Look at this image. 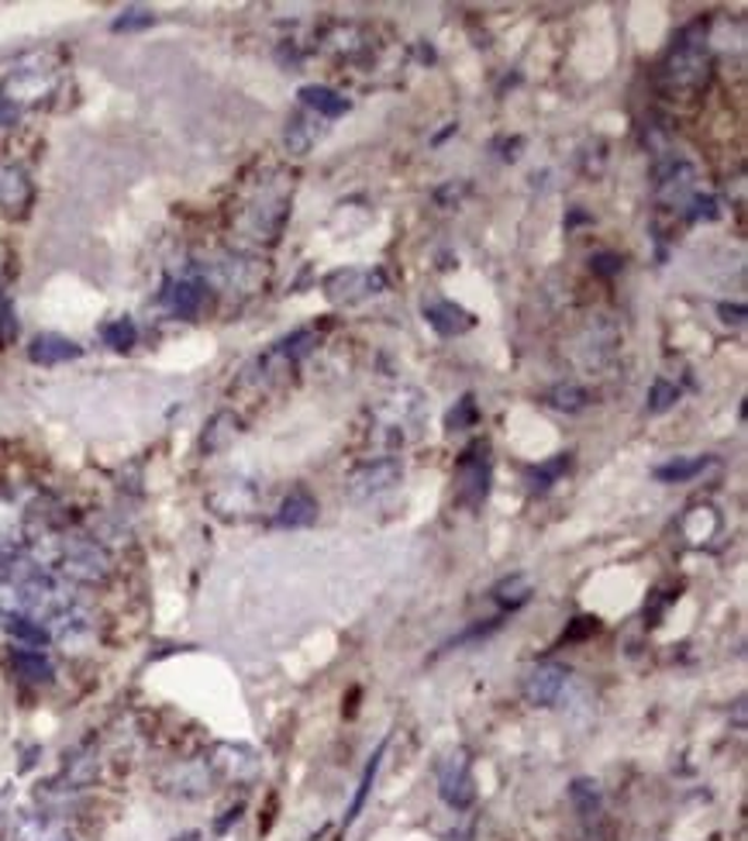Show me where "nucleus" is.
I'll return each instance as SVG.
<instances>
[{"instance_id": "obj_1", "label": "nucleus", "mask_w": 748, "mask_h": 841, "mask_svg": "<svg viewBox=\"0 0 748 841\" xmlns=\"http://www.w3.org/2000/svg\"><path fill=\"white\" fill-rule=\"evenodd\" d=\"M111 555L97 538H70L63 535L59 542V558H55V576H63L66 583L79 587H97L111 576Z\"/></svg>"}, {"instance_id": "obj_2", "label": "nucleus", "mask_w": 748, "mask_h": 841, "mask_svg": "<svg viewBox=\"0 0 748 841\" xmlns=\"http://www.w3.org/2000/svg\"><path fill=\"white\" fill-rule=\"evenodd\" d=\"M707 66H711V59H707V46H703L700 28H686L683 38L676 42V49L670 52V59H665L662 79L673 90H694V87L703 84Z\"/></svg>"}, {"instance_id": "obj_3", "label": "nucleus", "mask_w": 748, "mask_h": 841, "mask_svg": "<svg viewBox=\"0 0 748 841\" xmlns=\"http://www.w3.org/2000/svg\"><path fill=\"white\" fill-rule=\"evenodd\" d=\"M456 500L462 507H479L490 493V459H487V445H473L459 463V476H456Z\"/></svg>"}, {"instance_id": "obj_4", "label": "nucleus", "mask_w": 748, "mask_h": 841, "mask_svg": "<svg viewBox=\"0 0 748 841\" xmlns=\"http://www.w3.org/2000/svg\"><path fill=\"white\" fill-rule=\"evenodd\" d=\"M208 504L217 517L225 520H241L252 517L259 507V487L249 479H221V484L208 493Z\"/></svg>"}, {"instance_id": "obj_5", "label": "nucleus", "mask_w": 748, "mask_h": 841, "mask_svg": "<svg viewBox=\"0 0 748 841\" xmlns=\"http://www.w3.org/2000/svg\"><path fill=\"white\" fill-rule=\"evenodd\" d=\"M565 679H570V669L559 663H538L524 673L521 679V693L532 707H552L559 704V696L565 690Z\"/></svg>"}, {"instance_id": "obj_6", "label": "nucleus", "mask_w": 748, "mask_h": 841, "mask_svg": "<svg viewBox=\"0 0 748 841\" xmlns=\"http://www.w3.org/2000/svg\"><path fill=\"white\" fill-rule=\"evenodd\" d=\"M438 793H441L445 804L456 807V811H466L473 804L476 787H473V773H470V763H466V755L462 752L449 755L438 766Z\"/></svg>"}, {"instance_id": "obj_7", "label": "nucleus", "mask_w": 748, "mask_h": 841, "mask_svg": "<svg viewBox=\"0 0 748 841\" xmlns=\"http://www.w3.org/2000/svg\"><path fill=\"white\" fill-rule=\"evenodd\" d=\"M400 476H403V466L397 463V459H376V463L359 466L349 476V497L352 500H373L379 493L394 490L400 484Z\"/></svg>"}, {"instance_id": "obj_8", "label": "nucleus", "mask_w": 748, "mask_h": 841, "mask_svg": "<svg viewBox=\"0 0 748 841\" xmlns=\"http://www.w3.org/2000/svg\"><path fill=\"white\" fill-rule=\"evenodd\" d=\"M14 841H73L70 825L55 811H25L11 825Z\"/></svg>"}, {"instance_id": "obj_9", "label": "nucleus", "mask_w": 748, "mask_h": 841, "mask_svg": "<svg viewBox=\"0 0 748 841\" xmlns=\"http://www.w3.org/2000/svg\"><path fill=\"white\" fill-rule=\"evenodd\" d=\"M159 787L173 796H204L214 787V773L208 763H173L163 776H159Z\"/></svg>"}, {"instance_id": "obj_10", "label": "nucleus", "mask_w": 748, "mask_h": 841, "mask_svg": "<svg viewBox=\"0 0 748 841\" xmlns=\"http://www.w3.org/2000/svg\"><path fill=\"white\" fill-rule=\"evenodd\" d=\"M208 766L214 773V779H235V783H241V779H249L255 773V752L241 749V745H217L214 755L208 758Z\"/></svg>"}, {"instance_id": "obj_11", "label": "nucleus", "mask_w": 748, "mask_h": 841, "mask_svg": "<svg viewBox=\"0 0 748 841\" xmlns=\"http://www.w3.org/2000/svg\"><path fill=\"white\" fill-rule=\"evenodd\" d=\"M317 520V500L308 490H294L287 500L279 504L273 525L276 528H308Z\"/></svg>"}, {"instance_id": "obj_12", "label": "nucleus", "mask_w": 748, "mask_h": 841, "mask_svg": "<svg viewBox=\"0 0 748 841\" xmlns=\"http://www.w3.org/2000/svg\"><path fill=\"white\" fill-rule=\"evenodd\" d=\"M28 355L38 366H59V363H70V359H79V346L63 335H38L28 346Z\"/></svg>"}, {"instance_id": "obj_13", "label": "nucleus", "mask_w": 748, "mask_h": 841, "mask_svg": "<svg viewBox=\"0 0 748 841\" xmlns=\"http://www.w3.org/2000/svg\"><path fill=\"white\" fill-rule=\"evenodd\" d=\"M424 317H428V325L438 335H445V338L462 335V331L473 328V317L462 311L459 304H452V300H438V304H428V307H424Z\"/></svg>"}, {"instance_id": "obj_14", "label": "nucleus", "mask_w": 748, "mask_h": 841, "mask_svg": "<svg viewBox=\"0 0 748 841\" xmlns=\"http://www.w3.org/2000/svg\"><path fill=\"white\" fill-rule=\"evenodd\" d=\"M317 138H321V117H317V114H308V111H300V114H294V117H290V125H287V135H283V142H287V152H294V155H308V152L314 149Z\"/></svg>"}, {"instance_id": "obj_15", "label": "nucleus", "mask_w": 748, "mask_h": 841, "mask_svg": "<svg viewBox=\"0 0 748 841\" xmlns=\"http://www.w3.org/2000/svg\"><path fill=\"white\" fill-rule=\"evenodd\" d=\"M166 304L176 317H194L200 311V304H204V284H200V279H179V284H170Z\"/></svg>"}, {"instance_id": "obj_16", "label": "nucleus", "mask_w": 748, "mask_h": 841, "mask_svg": "<svg viewBox=\"0 0 748 841\" xmlns=\"http://www.w3.org/2000/svg\"><path fill=\"white\" fill-rule=\"evenodd\" d=\"M235 435H238V417H235L232 411H217V414L208 421L204 435H200V449H204L208 455H214V452H221V449H228V445L235 442Z\"/></svg>"}, {"instance_id": "obj_17", "label": "nucleus", "mask_w": 748, "mask_h": 841, "mask_svg": "<svg viewBox=\"0 0 748 841\" xmlns=\"http://www.w3.org/2000/svg\"><path fill=\"white\" fill-rule=\"evenodd\" d=\"M32 200V184L22 170L14 166H0V208L8 211H22Z\"/></svg>"}, {"instance_id": "obj_18", "label": "nucleus", "mask_w": 748, "mask_h": 841, "mask_svg": "<svg viewBox=\"0 0 748 841\" xmlns=\"http://www.w3.org/2000/svg\"><path fill=\"white\" fill-rule=\"evenodd\" d=\"M11 666L17 676L28 679V683H49L52 679V663L42 655V649H14Z\"/></svg>"}, {"instance_id": "obj_19", "label": "nucleus", "mask_w": 748, "mask_h": 841, "mask_svg": "<svg viewBox=\"0 0 748 841\" xmlns=\"http://www.w3.org/2000/svg\"><path fill=\"white\" fill-rule=\"evenodd\" d=\"M300 100H304V104H308L317 117H328V122H332V117H341V114L349 111V100L341 97V93H335L332 87H304V90H300Z\"/></svg>"}, {"instance_id": "obj_20", "label": "nucleus", "mask_w": 748, "mask_h": 841, "mask_svg": "<svg viewBox=\"0 0 748 841\" xmlns=\"http://www.w3.org/2000/svg\"><path fill=\"white\" fill-rule=\"evenodd\" d=\"M283 217H287V208L283 204H259L246 217V231L252 238H273L283 228Z\"/></svg>"}, {"instance_id": "obj_21", "label": "nucleus", "mask_w": 748, "mask_h": 841, "mask_svg": "<svg viewBox=\"0 0 748 841\" xmlns=\"http://www.w3.org/2000/svg\"><path fill=\"white\" fill-rule=\"evenodd\" d=\"M97 769H100V763H97L94 752H76L70 763L63 766V790H84V787H90L94 779H97Z\"/></svg>"}, {"instance_id": "obj_22", "label": "nucleus", "mask_w": 748, "mask_h": 841, "mask_svg": "<svg viewBox=\"0 0 748 841\" xmlns=\"http://www.w3.org/2000/svg\"><path fill=\"white\" fill-rule=\"evenodd\" d=\"M528 597H532L528 576H511V579H503V583H497V587H494V600H497V604H500L503 611L521 607Z\"/></svg>"}, {"instance_id": "obj_23", "label": "nucleus", "mask_w": 748, "mask_h": 841, "mask_svg": "<svg viewBox=\"0 0 748 841\" xmlns=\"http://www.w3.org/2000/svg\"><path fill=\"white\" fill-rule=\"evenodd\" d=\"M694 187V170L690 166H673V173L659 179V197L670 200V204H683L686 190Z\"/></svg>"}, {"instance_id": "obj_24", "label": "nucleus", "mask_w": 748, "mask_h": 841, "mask_svg": "<svg viewBox=\"0 0 748 841\" xmlns=\"http://www.w3.org/2000/svg\"><path fill=\"white\" fill-rule=\"evenodd\" d=\"M383 752H387V742H383V745L376 749V755L370 758V766H366V773H362V783H359V793H356V800H352V807H349V817H346V828H349V825H356V817L362 814V807H366V796H370V790H373V783H376V773H379V758H383Z\"/></svg>"}, {"instance_id": "obj_25", "label": "nucleus", "mask_w": 748, "mask_h": 841, "mask_svg": "<svg viewBox=\"0 0 748 841\" xmlns=\"http://www.w3.org/2000/svg\"><path fill=\"white\" fill-rule=\"evenodd\" d=\"M707 466H711V459H680V463L656 469V479H662V484H686V479H694Z\"/></svg>"}, {"instance_id": "obj_26", "label": "nucleus", "mask_w": 748, "mask_h": 841, "mask_svg": "<svg viewBox=\"0 0 748 841\" xmlns=\"http://www.w3.org/2000/svg\"><path fill=\"white\" fill-rule=\"evenodd\" d=\"M135 338H138V331H135V325L128 322V317H117V322L104 325V342H108L111 349H117V352L132 349Z\"/></svg>"}, {"instance_id": "obj_27", "label": "nucleus", "mask_w": 748, "mask_h": 841, "mask_svg": "<svg viewBox=\"0 0 748 841\" xmlns=\"http://www.w3.org/2000/svg\"><path fill=\"white\" fill-rule=\"evenodd\" d=\"M570 793H573V804H576V811H579L583 817L597 814V807H600V790H597V783H590V779H576Z\"/></svg>"}, {"instance_id": "obj_28", "label": "nucleus", "mask_w": 748, "mask_h": 841, "mask_svg": "<svg viewBox=\"0 0 748 841\" xmlns=\"http://www.w3.org/2000/svg\"><path fill=\"white\" fill-rule=\"evenodd\" d=\"M570 466V455H559V459H552V463H545V466H538L535 473H532V479H535V490H549L556 479L562 476V469Z\"/></svg>"}, {"instance_id": "obj_29", "label": "nucleus", "mask_w": 748, "mask_h": 841, "mask_svg": "<svg viewBox=\"0 0 748 841\" xmlns=\"http://www.w3.org/2000/svg\"><path fill=\"white\" fill-rule=\"evenodd\" d=\"M676 397H680V390L673 384H665V379H659V384L652 387V393H649V414L670 411L676 404Z\"/></svg>"}, {"instance_id": "obj_30", "label": "nucleus", "mask_w": 748, "mask_h": 841, "mask_svg": "<svg viewBox=\"0 0 748 841\" xmlns=\"http://www.w3.org/2000/svg\"><path fill=\"white\" fill-rule=\"evenodd\" d=\"M149 25H152V14H149V11L128 8V11L114 22V32H138V28H149Z\"/></svg>"}, {"instance_id": "obj_31", "label": "nucleus", "mask_w": 748, "mask_h": 841, "mask_svg": "<svg viewBox=\"0 0 748 841\" xmlns=\"http://www.w3.org/2000/svg\"><path fill=\"white\" fill-rule=\"evenodd\" d=\"M583 404H586V393L579 387H559L552 393V407H559V411H579Z\"/></svg>"}, {"instance_id": "obj_32", "label": "nucleus", "mask_w": 748, "mask_h": 841, "mask_svg": "<svg viewBox=\"0 0 748 841\" xmlns=\"http://www.w3.org/2000/svg\"><path fill=\"white\" fill-rule=\"evenodd\" d=\"M476 421V404H473V397H462L459 400V407L449 414V428L456 431V428H466V425H473Z\"/></svg>"}, {"instance_id": "obj_33", "label": "nucleus", "mask_w": 748, "mask_h": 841, "mask_svg": "<svg viewBox=\"0 0 748 841\" xmlns=\"http://www.w3.org/2000/svg\"><path fill=\"white\" fill-rule=\"evenodd\" d=\"M14 335H17L14 311H11V304H0V346L14 342Z\"/></svg>"}, {"instance_id": "obj_34", "label": "nucleus", "mask_w": 748, "mask_h": 841, "mask_svg": "<svg viewBox=\"0 0 748 841\" xmlns=\"http://www.w3.org/2000/svg\"><path fill=\"white\" fill-rule=\"evenodd\" d=\"M17 552H22V549H17L14 538H11L8 531H0V576L8 573V566L14 563V555H17Z\"/></svg>"}, {"instance_id": "obj_35", "label": "nucleus", "mask_w": 748, "mask_h": 841, "mask_svg": "<svg viewBox=\"0 0 748 841\" xmlns=\"http://www.w3.org/2000/svg\"><path fill=\"white\" fill-rule=\"evenodd\" d=\"M714 200L703 197V200H694V211H690V222H700V217H714Z\"/></svg>"}, {"instance_id": "obj_36", "label": "nucleus", "mask_w": 748, "mask_h": 841, "mask_svg": "<svg viewBox=\"0 0 748 841\" xmlns=\"http://www.w3.org/2000/svg\"><path fill=\"white\" fill-rule=\"evenodd\" d=\"M14 117H17V108L11 104V97H4V93H0V128H4V125H11Z\"/></svg>"}, {"instance_id": "obj_37", "label": "nucleus", "mask_w": 748, "mask_h": 841, "mask_svg": "<svg viewBox=\"0 0 748 841\" xmlns=\"http://www.w3.org/2000/svg\"><path fill=\"white\" fill-rule=\"evenodd\" d=\"M594 269H597V273H603V276H611V273H618V269H621V263H618L614 255H600L597 263H594Z\"/></svg>"}, {"instance_id": "obj_38", "label": "nucleus", "mask_w": 748, "mask_h": 841, "mask_svg": "<svg viewBox=\"0 0 748 841\" xmlns=\"http://www.w3.org/2000/svg\"><path fill=\"white\" fill-rule=\"evenodd\" d=\"M176 841H200L197 834H187V838H176Z\"/></svg>"}]
</instances>
